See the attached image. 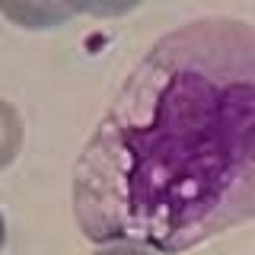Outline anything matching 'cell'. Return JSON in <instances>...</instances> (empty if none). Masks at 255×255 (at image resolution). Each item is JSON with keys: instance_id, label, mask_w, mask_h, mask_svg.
Here are the masks:
<instances>
[{"instance_id": "cell-1", "label": "cell", "mask_w": 255, "mask_h": 255, "mask_svg": "<svg viewBox=\"0 0 255 255\" xmlns=\"http://www.w3.org/2000/svg\"><path fill=\"white\" fill-rule=\"evenodd\" d=\"M74 217L156 252L255 220V26L198 19L143 54L77 159Z\"/></svg>"}, {"instance_id": "cell-2", "label": "cell", "mask_w": 255, "mask_h": 255, "mask_svg": "<svg viewBox=\"0 0 255 255\" xmlns=\"http://www.w3.org/2000/svg\"><path fill=\"white\" fill-rule=\"evenodd\" d=\"M0 13L19 29L45 32L58 29L74 16L67 0H0Z\"/></svg>"}, {"instance_id": "cell-3", "label": "cell", "mask_w": 255, "mask_h": 255, "mask_svg": "<svg viewBox=\"0 0 255 255\" xmlns=\"http://www.w3.org/2000/svg\"><path fill=\"white\" fill-rule=\"evenodd\" d=\"M22 150V118L6 99H0V169L13 163Z\"/></svg>"}, {"instance_id": "cell-4", "label": "cell", "mask_w": 255, "mask_h": 255, "mask_svg": "<svg viewBox=\"0 0 255 255\" xmlns=\"http://www.w3.org/2000/svg\"><path fill=\"white\" fill-rule=\"evenodd\" d=\"M143 0H67V6L74 13L86 16H99V19H112V16H125L131 10H137Z\"/></svg>"}, {"instance_id": "cell-5", "label": "cell", "mask_w": 255, "mask_h": 255, "mask_svg": "<svg viewBox=\"0 0 255 255\" xmlns=\"http://www.w3.org/2000/svg\"><path fill=\"white\" fill-rule=\"evenodd\" d=\"M96 255H156V249L140 246V243H115V246H109V249H99Z\"/></svg>"}, {"instance_id": "cell-6", "label": "cell", "mask_w": 255, "mask_h": 255, "mask_svg": "<svg viewBox=\"0 0 255 255\" xmlns=\"http://www.w3.org/2000/svg\"><path fill=\"white\" fill-rule=\"evenodd\" d=\"M3 243H6V220H3V214H0V252H3Z\"/></svg>"}]
</instances>
